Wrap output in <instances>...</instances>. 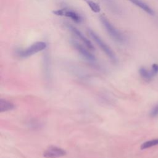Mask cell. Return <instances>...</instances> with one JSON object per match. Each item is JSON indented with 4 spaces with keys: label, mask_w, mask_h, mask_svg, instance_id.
<instances>
[{
    "label": "cell",
    "mask_w": 158,
    "mask_h": 158,
    "mask_svg": "<svg viewBox=\"0 0 158 158\" xmlns=\"http://www.w3.org/2000/svg\"><path fill=\"white\" fill-rule=\"evenodd\" d=\"M99 20L109 35L114 40L118 43H123L125 41L124 35L117 30L104 15H101Z\"/></svg>",
    "instance_id": "cell-1"
},
{
    "label": "cell",
    "mask_w": 158,
    "mask_h": 158,
    "mask_svg": "<svg viewBox=\"0 0 158 158\" xmlns=\"http://www.w3.org/2000/svg\"><path fill=\"white\" fill-rule=\"evenodd\" d=\"M87 31L89 35L95 41V43L99 47V48L106 54V55L112 61H113L114 62H116L117 60V57L114 51L112 50V49L93 30L88 28Z\"/></svg>",
    "instance_id": "cell-2"
},
{
    "label": "cell",
    "mask_w": 158,
    "mask_h": 158,
    "mask_svg": "<svg viewBox=\"0 0 158 158\" xmlns=\"http://www.w3.org/2000/svg\"><path fill=\"white\" fill-rule=\"evenodd\" d=\"M47 47V44L44 41H37L32 44L29 47L17 51V55L21 57H27L36 53L44 50Z\"/></svg>",
    "instance_id": "cell-3"
},
{
    "label": "cell",
    "mask_w": 158,
    "mask_h": 158,
    "mask_svg": "<svg viewBox=\"0 0 158 158\" xmlns=\"http://www.w3.org/2000/svg\"><path fill=\"white\" fill-rule=\"evenodd\" d=\"M71 44L73 46V47L77 51V52L79 54H80V55L86 60L91 62H96V59L95 56L91 52H90V51H89L86 48H85L82 44H80L75 40H72Z\"/></svg>",
    "instance_id": "cell-4"
},
{
    "label": "cell",
    "mask_w": 158,
    "mask_h": 158,
    "mask_svg": "<svg viewBox=\"0 0 158 158\" xmlns=\"http://www.w3.org/2000/svg\"><path fill=\"white\" fill-rule=\"evenodd\" d=\"M52 13L57 16H64L69 17L76 23H80L82 21V18L81 15L77 12L71 9H57L52 11Z\"/></svg>",
    "instance_id": "cell-5"
},
{
    "label": "cell",
    "mask_w": 158,
    "mask_h": 158,
    "mask_svg": "<svg viewBox=\"0 0 158 158\" xmlns=\"http://www.w3.org/2000/svg\"><path fill=\"white\" fill-rule=\"evenodd\" d=\"M67 28L78 40H80L85 44V46L88 49L91 51L94 50V47L91 41L88 38H86L78 29L71 25H68Z\"/></svg>",
    "instance_id": "cell-6"
},
{
    "label": "cell",
    "mask_w": 158,
    "mask_h": 158,
    "mask_svg": "<svg viewBox=\"0 0 158 158\" xmlns=\"http://www.w3.org/2000/svg\"><path fill=\"white\" fill-rule=\"evenodd\" d=\"M65 154V150L55 146H49L43 152V156L46 158H57Z\"/></svg>",
    "instance_id": "cell-7"
},
{
    "label": "cell",
    "mask_w": 158,
    "mask_h": 158,
    "mask_svg": "<svg viewBox=\"0 0 158 158\" xmlns=\"http://www.w3.org/2000/svg\"><path fill=\"white\" fill-rule=\"evenodd\" d=\"M128 1L132 2L136 6L142 9L143 11H144L147 14L151 15H153L154 14V11L152 9V8L148 4H146L142 0H128Z\"/></svg>",
    "instance_id": "cell-8"
},
{
    "label": "cell",
    "mask_w": 158,
    "mask_h": 158,
    "mask_svg": "<svg viewBox=\"0 0 158 158\" xmlns=\"http://www.w3.org/2000/svg\"><path fill=\"white\" fill-rule=\"evenodd\" d=\"M14 107V105L11 102L3 99H0V111L1 112L11 110Z\"/></svg>",
    "instance_id": "cell-9"
},
{
    "label": "cell",
    "mask_w": 158,
    "mask_h": 158,
    "mask_svg": "<svg viewBox=\"0 0 158 158\" xmlns=\"http://www.w3.org/2000/svg\"><path fill=\"white\" fill-rule=\"evenodd\" d=\"M139 73L140 76L146 81H150L154 78L151 70H148L144 67H141L139 69Z\"/></svg>",
    "instance_id": "cell-10"
},
{
    "label": "cell",
    "mask_w": 158,
    "mask_h": 158,
    "mask_svg": "<svg viewBox=\"0 0 158 158\" xmlns=\"http://www.w3.org/2000/svg\"><path fill=\"white\" fill-rule=\"evenodd\" d=\"M84 1L87 5L89 6L90 9L95 12V13H99L101 11V7L96 2H94L93 0H83Z\"/></svg>",
    "instance_id": "cell-11"
},
{
    "label": "cell",
    "mask_w": 158,
    "mask_h": 158,
    "mask_svg": "<svg viewBox=\"0 0 158 158\" xmlns=\"http://www.w3.org/2000/svg\"><path fill=\"white\" fill-rule=\"evenodd\" d=\"M156 145H158V138L151 139V140H149L148 141L144 142L141 146V149H144L151 148V147L156 146Z\"/></svg>",
    "instance_id": "cell-12"
},
{
    "label": "cell",
    "mask_w": 158,
    "mask_h": 158,
    "mask_svg": "<svg viewBox=\"0 0 158 158\" xmlns=\"http://www.w3.org/2000/svg\"><path fill=\"white\" fill-rule=\"evenodd\" d=\"M149 115L151 117L153 118L158 117V103L156 106H154L151 110Z\"/></svg>",
    "instance_id": "cell-13"
},
{
    "label": "cell",
    "mask_w": 158,
    "mask_h": 158,
    "mask_svg": "<svg viewBox=\"0 0 158 158\" xmlns=\"http://www.w3.org/2000/svg\"><path fill=\"white\" fill-rule=\"evenodd\" d=\"M151 72L154 77L158 73V64H152Z\"/></svg>",
    "instance_id": "cell-14"
}]
</instances>
